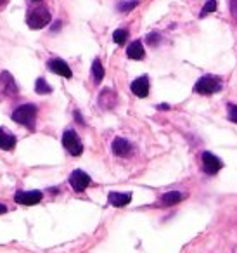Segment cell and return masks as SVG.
Returning <instances> with one entry per match:
<instances>
[{"instance_id":"obj_1","label":"cell","mask_w":237,"mask_h":253,"mask_svg":"<svg viewBox=\"0 0 237 253\" xmlns=\"http://www.w3.org/2000/svg\"><path fill=\"white\" fill-rule=\"evenodd\" d=\"M12 120L19 125H25L26 128L33 130L37 122V106L35 104H23L12 113Z\"/></svg>"},{"instance_id":"obj_2","label":"cell","mask_w":237,"mask_h":253,"mask_svg":"<svg viewBox=\"0 0 237 253\" xmlns=\"http://www.w3.org/2000/svg\"><path fill=\"white\" fill-rule=\"evenodd\" d=\"M194 90L198 94L202 95H209L215 94V92L222 90V80L218 77H211V75H206V77H201L194 85Z\"/></svg>"},{"instance_id":"obj_3","label":"cell","mask_w":237,"mask_h":253,"mask_svg":"<svg viewBox=\"0 0 237 253\" xmlns=\"http://www.w3.org/2000/svg\"><path fill=\"white\" fill-rule=\"evenodd\" d=\"M63 146L68 149L71 156H80L83 153V144L75 130H66L63 134Z\"/></svg>"},{"instance_id":"obj_4","label":"cell","mask_w":237,"mask_h":253,"mask_svg":"<svg viewBox=\"0 0 237 253\" xmlns=\"http://www.w3.org/2000/svg\"><path fill=\"white\" fill-rule=\"evenodd\" d=\"M26 23H28L30 28L40 30V28H43V26H47L50 23V12L47 11V9H43V7H39V9H35V11L30 12Z\"/></svg>"},{"instance_id":"obj_5","label":"cell","mask_w":237,"mask_h":253,"mask_svg":"<svg viewBox=\"0 0 237 253\" xmlns=\"http://www.w3.org/2000/svg\"><path fill=\"white\" fill-rule=\"evenodd\" d=\"M92 179L88 173H85L83 170H73V173L70 175V186L73 187V191L77 193H83L88 186H90Z\"/></svg>"},{"instance_id":"obj_6","label":"cell","mask_w":237,"mask_h":253,"mask_svg":"<svg viewBox=\"0 0 237 253\" xmlns=\"http://www.w3.org/2000/svg\"><path fill=\"white\" fill-rule=\"evenodd\" d=\"M43 198L42 191H18L14 194V201L19 205H25V207H30V205H37L40 203Z\"/></svg>"},{"instance_id":"obj_7","label":"cell","mask_w":237,"mask_h":253,"mask_svg":"<svg viewBox=\"0 0 237 253\" xmlns=\"http://www.w3.org/2000/svg\"><path fill=\"white\" fill-rule=\"evenodd\" d=\"M202 167H204V172L209 173V175H215V173L220 172V169L223 167V163L216 158L213 153L204 151L202 153Z\"/></svg>"},{"instance_id":"obj_8","label":"cell","mask_w":237,"mask_h":253,"mask_svg":"<svg viewBox=\"0 0 237 253\" xmlns=\"http://www.w3.org/2000/svg\"><path fill=\"white\" fill-rule=\"evenodd\" d=\"M0 88H2V92H4L5 95H16L18 94V85H16L14 78H12V75L9 73V71H2V75H0Z\"/></svg>"},{"instance_id":"obj_9","label":"cell","mask_w":237,"mask_h":253,"mask_svg":"<svg viewBox=\"0 0 237 253\" xmlns=\"http://www.w3.org/2000/svg\"><path fill=\"white\" fill-rule=\"evenodd\" d=\"M132 92L137 95V97H147V95H149V78L139 77L137 80H133Z\"/></svg>"},{"instance_id":"obj_10","label":"cell","mask_w":237,"mask_h":253,"mask_svg":"<svg viewBox=\"0 0 237 253\" xmlns=\"http://www.w3.org/2000/svg\"><path fill=\"white\" fill-rule=\"evenodd\" d=\"M49 68L54 71V73L61 75V77H64V78H71V77H73V73H71V68L68 66V64L64 63L63 59H50L49 61Z\"/></svg>"},{"instance_id":"obj_11","label":"cell","mask_w":237,"mask_h":253,"mask_svg":"<svg viewBox=\"0 0 237 253\" xmlns=\"http://www.w3.org/2000/svg\"><path fill=\"white\" fill-rule=\"evenodd\" d=\"M126 56H128L130 59H133V61L144 59V56H146V50H144L142 42H140V40H135V42L130 43L128 49H126Z\"/></svg>"},{"instance_id":"obj_12","label":"cell","mask_w":237,"mask_h":253,"mask_svg":"<svg viewBox=\"0 0 237 253\" xmlns=\"http://www.w3.org/2000/svg\"><path fill=\"white\" fill-rule=\"evenodd\" d=\"M116 104V94L111 88H104L102 94L99 95V106H102L104 109H111Z\"/></svg>"},{"instance_id":"obj_13","label":"cell","mask_w":237,"mask_h":253,"mask_svg":"<svg viewBox=\"0 0 237 253\" xmlns=\"http://www.w3.org/2000/svg\"><path fill=\"white\" fill-rule=\"evenodd\" d=\"M130 151H132V144H130L126 139L118 137L113 141V153H115L116 156H126Z\"/></svg>"},{"instance_id":"obj_14","label":"cell","mask_w":237,"mask_h":253,"mask_svg":"<svg viewBox=\"0 0 237 253\" xmlns=\"http://www.w3.org/2000/svg\"><path fill=\"white\" fill-rule=\"evenodd\" d=\"M108 200L113 207H125L132 201V193H109Z\"/></svg>"},{"instance_id":"obj_15","label":"cell","mask_w":237,"mask_h":253,"mask_svg":"<svg viewBox=\"0 0 237 253\" xmlns=\"http://www.w3.org/2000/svg\"><path fill=\"white\" fill-rule=\"evenodd\" d=\"M16 146V137L4 130V128H0V149H4V151H11L12 148Z\"/></svg>"},{"instance_id":"obj_16","label":"cell","mask_w":237,"mask_h":253,"mask_svg":"<svg viewBox=\"0 0 237 253\" xmlns=\"http://www.w3.org/2000/svg\"><path fill=\"white\" fill-rule=\"evenodd\" d=\"M184 200V194L178 193V191H171V193H166L161 196V203L164 205V207H171V205H177L178 201Z\"/></svg>"},{"instance_id":"obj_17","label":"cell","mask_w":237,"mask_h":253,"mask_svg":"<svg viewBox=\"0 0 237 253\" xmlns=\"http://www.w3.org/2000/svg\"><path fill=\"white\" fill-rule=\"evenodd\" d=\"M92 75H94L95 84H101L102 78H104V66L101 64V59H94V63H92Z\"/></svg>"},{"instance_id":"obj_18","label":"cell","mask_w":237,"mask_h":253,"mask_svg":"<svg viewBox=\"0 0 237 253\" xmlns=\"http://www.w3.org/2000/svg\"><path fill=\"white\" fill-rule=\"evenodd\" d=\"M35 92H37V94H40V95L50 94V92H52V87H50V85L47 84L43 78H39V80H37V84H35Z\"/></svg>"},{"instance_id":"obj_19","label":"cell","mask_w":237,"mask_h":253,"mask_svg":"<svg viewBox=\"0 0 237 253\" xmlns=\"http://www.w3.org/2000/svg\"><path fill=\"white\" fill-rule=\"evenodd\" d=\"M126 39H128V32H126V30H116V32L113 33V40H115L118 45H123V43L126 42Z\"/></svg>"},{"instance_id":"obj_20","label":"cell","mask_w":237,"mask_h":253,"mask_svg":"<svg viewBox=\"0 0 237 253\" xmlns=\"http://www.w3.org/2000/svg\"><path fill=\"white\" fill-rule=\"evenodd\" d=\"M216 11V0H206L204 2V7H202L201 11V18H204L206 14H209V12Z\"/></svg>"},{"instance_id":"obj_21","label":"cell","mask_w":237,"mask_h":253,"mask_svg":"<svg viewBox=\"0 0 237 253\" xmlns=\"http://www.w3.org/2000/svg\"><path fill=\"white\" fill-rule=\"evenodd\" d=\"M227 111H229V120L234 123H237V106L236 104H229L227 106Z\"/></svg>"},{"instance_id":"obj_22","label":"cell","mask_w":237,"mask_h":253,"mask_svg":"<svg viewBox=\"0 0 237 253\" xmlns=\"http://www.w3.org/2000/svg\"><path fill=\"white\" fill-rule=\"evenodd\" d=\"M135 5H137L135 2H121V4L118 5V9H119V11H123V12H126V11H132Z\"/></svg>"},{"instance_id":"obj_23","label":"cell","mask_w":237,"mask_h":253,"mask_svg":"<svg viewBox=\"0 0 237 253\" xmlns=\"http://www.w3.org/2000/svg\"><path fill=\"white\" fill-rule=\"evenodd\" d=\"M230 12H232V18L237 23V0H230Z\"/></svg>"},{"instance_id":"obj_24","label":"cell","mask_w":237,"mask_h":253,"mask_svg":"<svg viewBox=\"0 0 237 253\" xmlns=\"http://www.w3.org/2000/svg\"><path fill=\"white\" fill-rule=\"evenodd\" d=\"M147 42L156 45V43L159 42V35H158V33H151V35H147Z\"/></svg>"},{"instance_id":"obj_25","label":"cell","mask_w":237,"mask_h":253,"mask_svg":"<svg viewBox=\"0 0 237 253\" xmlns=\"http://www.w3.org/2000/svg\"><path fill=\"white\" fill-rule=\"evenodd\" d=\"M5 211H7V207H5V205H2V203H0V215H2V213H5Z\"/></svg>"}]
</instances>
